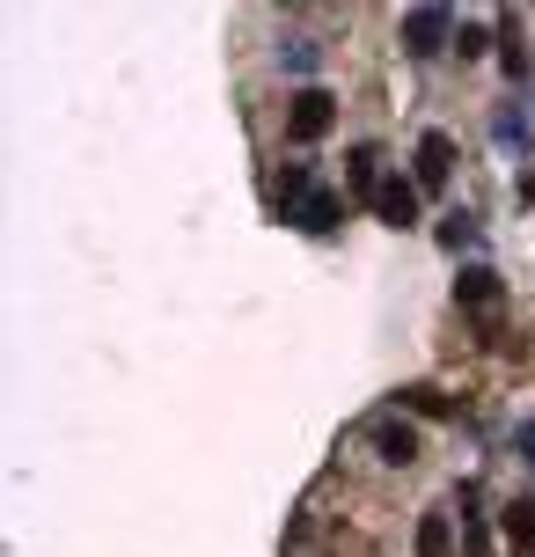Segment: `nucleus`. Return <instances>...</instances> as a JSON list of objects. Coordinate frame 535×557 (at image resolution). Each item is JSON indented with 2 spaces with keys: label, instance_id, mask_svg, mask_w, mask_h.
<instances>
[{
  "label": "nucleus",
  "instance_id": "f257e3e1",
  "mask_svg": "<svg viewBox=\"0 0 535 557\" xmlns=\"http://www.w3.org/2000/svg\"><path fill=\"white\" fill-rule=\"evenodd\" d=\"M279 213L294 227H309V235H331V227L345 221V191H331V184H315L309 162H294L279 176Z\"/></svg>",
  "mask_w": 535,
  "mask_h": 557
},
{
  "label": "nucleus",
  "instance_id": "f03ea898",
  "mask_svg": "<svg viewBox=\"0 0 535 557\" xmlns=\"http://www.w3.org/2000/svg\"><path fill=\"white\" fill-rule=\"evenodd\" d=\"M455 37H462V29H455V15H448V8H411V15H403V52H411V59L448 52Z\"/></svg>",
  "mask_w": 535,
  "mask_h": 557
},
{
  "label": "nucleus",
  "instance_id": "7ed1b4c3",
  "mask_svg": "<svg viewBox=\"0 0 535 557\" xmlns=\"http://www.w3.org/2000/svg\"><path fill=\"white\" fill-rule=\"evenodd\" d=\"M331 125H338V96H331V88H301V96H294V111H286V133L309 147V139H323Z\"/></svg>",
  "mask_w": 535,
  "mask_h": 557
},
{
  "label": "nucleus",
  "instance_id": "20e7f679",
  "mask_svg": "<svg viewBox=\"0 0 535 557\" xmlns=\"http://www.w3.org/2000/svg\"><path fill=\"white\" fill-rule=\"evenodd\" d=\"M366 441H374V455H382L389 470H411V462H419V433H411L403 418H374Z\"/></svg>",
  "mask_w": 535,
  "mask_h": 557
},
{
  "label": "nucleus",
  "instance_id": "39448f33",
  "mask_svg": "<svg viewBox=\"0 0 535 557\" xmlns=\"http://www.w3.org/2000/svg\"><path fill=\"white\" fill-rule=\"evenodd\" d=\"M411 169H419V191H440V184H448V169H455V139L448 133H425L419 154H411Z\"/></svg>",
  "mask_w": 535,
  "mask_h": 557
},
{
  "label": "nucleus",
  "instance_id": "423d86ee",
  "mask_svg": "<svg viewBox=\"0 0 535 557\" xmlns=\"http://www.w3.org/2000/svg\"><path fill=\"white\" fill-rule=\"evenodd\" d=\"M374 213L389 227H419V184H403V176H382V191H374Z\"/></svg>",
  "mask_w": 535,
  "mask_h": 557
},
{
  "label": "nucleus",
  "instance_id": "0eeeda50",
  "mask_svg": "<svg viewBox=\"0 0 535 557\" xmlns=\"http://www.w3.org/2000/svg\"><path fill=\"white\" fill-rule=\"evenodd\" d=\"M455 301L462 308H492L499 301V272H492V264H470V272L455 278Z\"/></svg>",
  "mask_w": 535,
  "mask_h": 557
},
{
  "label": "nucleus",
  "instance_id": "6e6552de",
  "mask_svg": "<svg viewBox=\"0 0 535 557\" xmlns=\"http://www.w3.org/2000/svg\"><path fill=\"white\" fill-rule=\"evenodd\" d=\"M345 184L360 198H374L382 191V154H374V147H352V154H345Z\"/></svg>",
  "mask_w": 535,
  "mask_h": 557
},
{
  "label": "nucleus",
  "instance_id": "1a4fd4ad",
  "mask_svg": "<svg viewBox=\"0 0 535 557\" xmlns=\"http://www.w3.org/2000/svg\"><path fill=\"white\" fill-rule=\"evenodd\" d=\"M419 557H455V521L448 513H425L419 521Z\"/></svg>",
  "mask_w": 535,
  "mask_h": 557
},
{
  "label": "nucleus",
  "instance_id": "9d476101",
  "mask_svg": "<svg viewBox=\"0 0 535 557\" xmlns=\"http://www.w3.org/2000/svg\"><path fill=\"white\" fill-rule=\"evenodd\" d=\"M279 66H294V74H315V66H323V45H315V37H286V45H279Z\"/></svg>",
  "mask_w": 535,
  "mask_h": 557
},
{
  "label": "nucleus",
  "instance_id": "9b49d317",
  "mask_svg": "<svg viewBox=\"0 0 535 557\" xmlns=\"http://www.w3.org/2000/svg\"><path fill=\"white\" fill-rule=\"evenodd\" d=\"M396 404H411V411H419V418H448V411H455V404H448V396H440V389H433V382H411V389L396 396Z\"/></svg>",
  "mask_w": 535,
  "mask_h": 557
},
{
  "label": "nucleus",
  "instance_id": "f8f14e48",
  "mask_svg": "<svg viewBox=\"0 0 535 557\" xmlns=\"http://www.w3.org/2000/svg\"><path fill=\"white\" fill-rule=\"evenodd\" d=\"M507 535H513V550H535V499L507 506Z\"/></svg>",
  "mask_w": 535,
  "mask_h": 557
},
{
  "label": "nucleus",
  "instance_id": "ddd939ff",
  "mask_svg": "<svg viewBox=\"0 0 535 557\" xmlns=\"http://www.w3.org/2000/svg\"><path fill=\"white\" fill-rule=\"evenodd\" d=\"M477 213H448V221H440V243H448V250H477Z\"/></svg>",
  "mask_w": 535,
  "mask_h": 557
},
{
  "label": "nucleus",
  "instance_id": "4468645a",
  "mask_svg": "<svg viewBox=\"0 0 535 557\" xmlns=\"http://www.w3.org/2000/svg\"><path fill=\"white\" fill-rule=\"evenodd\" d=\"M484 45H492V29H484V23H462V37H455V52H462V59H477Z\"/></svg>",
  "mask_w": 535,
  "mask_h": 557
},
{
  "label": "nucleus",
  "instance_id": "2eb2a0df",
  "mask_svg": "<svg viewBox=\"0 0 535 557\" xmlns=\"http://www.w3.org/2000/svg\"><path fill=\"white\" fill-rule=\"evenodd\" d=\"M513 447H521V462H535V418L521 425V433H513Z\"/></svg>",
  "mask_w": 535,
  "mask_h": 557
}]
</instances>
